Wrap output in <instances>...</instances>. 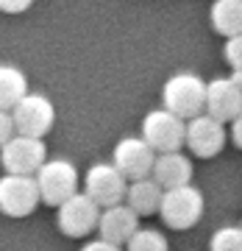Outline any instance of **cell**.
Wrapping results in <instances>:
<instances>
[{
	"label": "cell",
	"instance_id": "obj_1",
	"mask_svg": "<svg viewBox=\"0 0 242 251\" xmlns=\"http://www.w3.org/2000/svg\"><path fill=\"white\" fill-rule=\"evenodd\" d=\"M161 100H164V109L189 120V117L206 112V84L195 73H176L164 84Z\"/></svg>",
	"mask_w": 242,
	"mask_h": 251
},
{
	"label": "cell",
	"instance_id": "obj_2",
	"mask_svg": "<svg viewBox=\"0 0 242 251\" xmlns=\"http://www.w3.org/2000/svg\"><path fill=\"white\" fill-rule=\"evenodd\" d=\"M159 215L170 229H189V226H195L203 218V196H200V190L192 187V184L164 190Z\"/></svg>",
	"mask_w": 242,
	"mask_h": 251
},
{
	"label": "cell",
	"instance_id": "obj_3",
	"mask_svg": "<svg viewBox=\"0 0 242 251\" xmlns=\"http://www.w3.org/2000/svg\"><path fill=\"white\" fill-rule=\"evenodd\" d=\"M42 201L39 181L28 173H6L0 179V212L9 218H28Z\"/></svg>",
	"mask_w": 242,
	"mask_h": 251
},
{
	"label": "cell",
	"instance_id": "obj_4",
	"mask_svg": "<svg viewBox=\"0 0 242 251\" xmlns=\"http://www.w3.org/2000/svg\"><path fill=\"white\" fill-rule=\"evenodd\" d=\"M142 137L156 153L181 151V145H187V123L170 109H156L151 115H145Z\"/></svg>",
	"mask_w": 242,
	"mask_h": 251
},
{
	"label": "cell",
	"instance_id": "obj_5",
	"mask_svg": "<svg viewBox=\"0 0 242 251\" xmlns=\"http://www.w3.org/2000/svg\"><path fill=\"white\" fill-rule=\"evenodd\" d=\"M39 196L47 206H62L70 196L78 193V171L64 159H50L36 171Z\"/></svg>",
	"mask_w": 242,
	"mask_h": 251
},
{
	"label": "cell",
	"instance_id": "obj_6",
	"mask_svg": "<svg viewBox=\"0 0 242 251\" xmlns=\"http://www.w3.org/2000/svg\"><path fill=\"white\" fill-rule=\"evenodd\" d=\"M47 162V151L42 137H28V134H14L9 143L0 148V165L6 173H28L36 176V171Z\"/></svg>",
	"mask_w": 242,
	"mask_h": 251
},
{
	"label": "cell",
	"instance_id": "obj_7",
	"mask_svg": "<svg viewBox=\"0 0 242 251\" xmlns=\"http://www.w3.org/2000/svg\"><path fill=\"white\" fill-rule=\"evenodd\" d=\"M98 221H100V204L87 190L70 196L59 206V229L67 237H84V234H89L92 229H98Z\"/></svg>",
	"mask_w": 242,
	"mask_h": 251
},
{
	"label": "cell",
	"instance_id": "obj_8",
	"mask_svg": "<svg viewBox=\"0 0 242 251\" xmlns=\"http://www.w3.org/2000/svg\"><path fill=\"white\" fill-rule=\"evenodd\" d=\"M84 187H87V193L106 209V206H114V204H120V201L126 198L128 179L120 173V168H117L114 162H111V165L98 162V165H92L89 171H87Z\"/></svg>",
	"mask_w": 242,
	"mask_h": 251
},
{
	"label": "cell",
	"instance_id": "obj_9",
	"mask_svg": "<svg viewBox=\"0 0 242 251\" xmlns=\"http://www.w3.org/2000/svg\"><path fill=\"white\" fill-rule=\"evenodd\" d=\"M11 117H14V131L17 134L45 137L53 128L56 112H53V103L45 95H25L11 109Z\"/></svg>",
	"mask_w": 242,
	"mask_h": 251
},
{
	"label": "cell",
	"instance_id": "obj_10",
	"mask_svg": "<svg viewBox=\"0 0 242 251\" xmlns=\"http://www.w3.org/2000/svg\"><path fill=\"white\" fill-rule=\"evenodd\" d=\"M114 165L120 168V173L126 176L128 181L145 179L153 173V165H156V151H153L145 137H126L120 140L114 148Z\"/></svg>",
	"mask_w": 242,
	"mask_h": 251
},
{
	"label": "cell",
	"instance_id": "obj_11",
	"mask_svg": "<svg viewBox=\"0 0 242 251\" xmlns=\"http://www.w3.org/2000/svg\"><path fill=\"white\" fill-rule=\"evenodd\" d=\"M225 145V128L223 120H217L206 112V115L189 117L187 123V148L200 159H212L223 151Z\"/></svg>",
	"mask_w": 242,
	"mask_h": 251
},
{
	"label": "cell",
	"instance_id": "obj_12",
	"mask_svg": "<svg viewBox=\"0 0 242 251\" xmlns=\"http://www.w3.org/2000/svg\"><path fill=\"white\" fill-rule=\"evenodd\" d=\"M206 112L217 120H234L242 115V87L231 78H215L206 84Z\"/></svg>",
	"mask_w": 242,
	"mask_h": 251
},
{
	"label": "cell",
	"instance_id": "obj_13",
	"mask_svg": "<svg viewBox=\"0 0 242 251\" xmlns=\"http://www.w3.org/2000/svg\"><path fill=\"white\" fill-rule=\"evenodd\" d=\"M139 229V215H136L131 206H123V204H114V206H106V212H100V221H98V232L103 240L109 243H123L131 240V234Z\"/></svg>",
	"mask_w": 242,
	"mask_h": 251
},
{
	"label": "cell",
	"instance_id": "obj_14",
	"mask_svg": "<svg viewBox=\"0 0 242 251\" xmlns=\"http://www.w3.org/2000/svg\"><path fill=\"white\" fill-rule=\"evenodd\" d=\"M153 179L159 181L164 190L189 184V181H192V162H189L181 151H164V153L156 156Z\"/></svg>",
	"mask_w": 242,
	"mask_h": 251
},
{
	"label": "cell",
	"instance_id": "obj_15",
	"mask_svg": "<svg viewBox=\"0 0 242 251\" xmlns=\"http://www.w3.org/2000/svg\"><path fill=\"white\" fill-rule=\"evenodd\" d=\"M128 206L134 209L136 215H153L159 212L161 198H164V187H161L156 179L145 176V179H136L128 184Z\"/></svg>",
	"mask_w": 242,
	"mask_h": 251
},
{
	"label": "cell",
	"instance_id": "obj_16",
	"mask_svg": "<svg viewBox=\"0 0 242 251\" xmlns=\"http://www.w3.org/2000/svg\"><path fill=\"white\" fill-rule=\"evenodd\" d=\"M212 28L223 36L242 34V0H215L209 9Z\"/></svg>",
	"mask_w": 242,
	"mask_h": 251
},
{
	"label": "cell",
	"instance_id": "obj_17",
	"mask_svg": "<svg viewBox=\"0 0 242 251\" xmlns=\"http://www.w3.org/2000/svg\"><path fill=\"white\" fill-rule=\"evenodd\" d=\"M25 95H28V81L22 75V70L11 67V64H0V109L11 112Z\"/></svg>",
	"mask_w": 242,
	"mask_h": 251
},
{
	"label": "cell",
	"instance_id": "obj_18",
	"mask_svg": "<svg viewBox=\"0 0 242 251\" xmlns=\"http://www.w3.org/2000/svg\"><path fill=\"white\" fill-rule=\"evenodd\" d=\"M128 251H170L167 237L156 229H136L128 240Z\"/></svg>",
	"mask_w": 242,
	"mask_h": 251
},
{
	"label": "cell",
	"instance_id": "obj_19",
	"mask_svg": "<svg viewBox=\"0 0 242 251\" xmlns=\"http://www.w3.org/2000/svg\"><path fill=\"white\" fill-rule=\"evenodd\" d=\"M209 251H242V226H223L212 234Z\"/></svg>",
	"mask_w": 242,
	"mask_h": 251
},
{
	"label": "cell",
	"instance_id": "obj_20",
	"mask_svg": "<svg viewBox=\"0 0 242 251\" xmlns=\"http://www.w3.org/2000/svg\"><path fill=\"white\" fill-rule=\"evenodd\" d=\"M223 53H225V62L231 64V70H242V34L228 36Z\"/></svg>",
	"mask_w": 242,
	"mask_h": 251
},
{
	"label": "cell",
	"instance_id": "obj_21",
	"mask_svg": "<svg viewBox=\"0 0 242 251\" xmlns=\"http://www.w3.org/2000/svg\"><path fill=\"white\" fill-rule=\"evenodd\" d=\"M14 134H17V131H14V117H11V112L0 109V148L9 143Z\"/></svg>",
	"mask_w": 242,
	"mask_h": 251
},
{
	"label": "cell",
	"instance_id": "obj_22",
	"mask_svg": "<svg viewBox=\"0 0 242 251\" xmlns=\"http://www.w3.org/2000/svg\"><path fill=\"white\" fill-rule=\"evenodd\" d=\"M34 0H0V11L6 14H22L25 9H31Z\"/></svg>",
	"mask_w": 242,
	"mask_h": 251
},
{
	"label": "cell",
	"instance_id": "obj_23",
	"mask_svg": "<svg viewBox=\"0 0 242 251\" xmlns=\"http://www.w3.org/2000/svg\"><path fill=\"white\" fill-rule=\"evenodd\" d=\"M81 251H120V246H117V243H109V240H103V237H100V240L87 243V246H84Z\"/></svg>",
	"mask_w": 242,
	"mask_h": 251
},
{
	"label": "cell",
	"instance_id": "obj_24",
	"mask_svg": "<svg viewBox=\"0 0 242 251\" xmlns=\"http://www.w3.org/2000/svg\"><path fill=\"white\" fill-rule=\"evenodd\" d=\"M231 137H234V143H237V148H242V115H240V117H234V123H231Z\"/></svg>",
	"mask_w": 242,
	"mask_h": 251
},
{
	"label": "cell",
	"instance_id": "obj_25",
	"mask_svg": "<svg viewBox=\"0 0 242 251\" xmlns=\"http://www.w3.org/2000/svg\"><path fill=\"white\" fill-rule=\"evenodd\" d=\"M231 81L237 84V87H242V70H234L231 73Z\"/></svg>",
	"mask_w": 242,
	"mask_h": 251
}]
</instances>
